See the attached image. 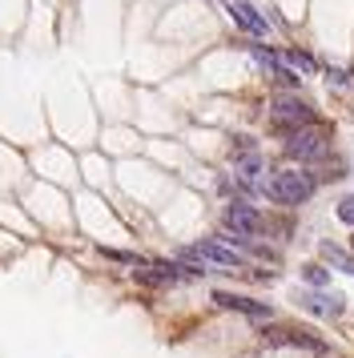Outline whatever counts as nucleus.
<instances>
[{
	"label": "nucleus",
	"mask_w": 354,
	"mask_h": 358,
	"mask_svg": "<svg viewBox=\"0 0 354 358\" xmlns=\"http://www.w3.org/2000/svg\"><path fill=\"white\" fill-rule=\"evenodd\" d=\"M290 61L298 69H314V57H306V52H290Z\"/></svg>",
	"instance_id": "nucleus-13"
},
{
	"label": "nucleus",
	"mask_w": 354,
	"mask_h": 358,
	"mask_svg": "<svg viewBox=\"0 0 354 358\" xmlns=\"http://www.w3.org/2000/svg\"><path fill=\"white\" fill-rule=\"evenodd\" d=\"M229 13H234V20H238V24L246 29V33H254V36H266V20L257 17V8H254V4H246V0H238V4L229 8Z\"/></svg>",
	"instance_id": "nucleus-9"
},
{
	"label": "nucleus",
	"mask_w": 354,
	"mask_h": 358,
	"mask_svg": "<svg viewBox=\"0 0 354 358\" xmlns=\"http://www.w3.org/2000/svg\"><path fill=\"white\" fill-rule=\"evenodd\" d=\"M302 278H306V282H310V286H314V290H322V286L330 282V274H326L322 266H314V262H310V266H306V270H302Z\"/></svg>",
	"instance_id": "nucleus-11"
},
{
	"label": "nucleus",
	"mask_w": 354,
	"mask_h": 358,
	"mask_svg": "<svg viewBox=\"0 0 354 358\" xmlns=\"http://www.w3.org/2000/svg\"><path fill=\"white\" fill-rule=\"evenodd\" d=\"M338 217H342L346 226H354V194H346L342 201H338Z\"/></svg>",
	"instance_id": "nucleus-12"
},
{
	"label": "nucleus",
	"mask_w": 354,
	"mask_h": 358,
	"mask_svg": "<svg viewBox=\"0 0 354 358\" xmlns=\"http://www.w3.org/2000/svg\"><path fill=\"white\" fill-rule=\"evenodd\" d=\"M266 194L278 201V206H302L306 197L314 194V178L310 173H298V169H282L266 181Z\"/></svg>",
	"instance_id": "nucleus-1"
},
{
	"label": "nucleus",
	"mask_w": 354,
	"mask_h": 358,
	"mask_svg": "<svg viewBox=\"0 0 354 358\" xmlns=\"http://www.w3.org/2000/svg\"><path fill=\"white\" fill-rule=\"evenodd\" d=\"M225 229L238 234L234 242H246V238H257V234L266 229V222H262V213H257L250 201H229V206H225Z\"/></svg>",
	"instance_id": "nucleus-4"
},
{
	"label": "nucleus",
	"mask_w": 354,
	"mask_h": 358,
	"mask_svg": "<svg viewBox=\"0 0 354 358\" xmlns=\"http://www.w3.org/2000/svg\"><path fill=\"white\" fill-rule=\"evenodd\" d=\"M351 245H354V242H351Z\"/></svg>",
	"instance_id": "nucleus-14"
},
{
	"label": "nucleus",
	"mask_w": 354,
	"mask_h": 358,
	"mask_svg": "<svg viewBox=\"0 0 354 358\" xmlns=\"http://www.w3.org/2000/svg\"><path fill=\"white\" fill-rule=\"evenodd\" d=\"M294 302H298V306H306V310H314V314H326V318H334V314H342V310H346V302H342V298H330V294H310V290L294 294Z\"/></svg>",
	"instance_id": "nucleus-6"
},
{
	"label": "nucleus",
	"mask_w": 354,
	"mask_h": 358,
	"mask_svg": "<svg viewBox=\"0 0 354 358\" xmlns=\"http://www.w3.org/2000/svg\"><path fill=\"white\" fill-rule=\"evenodd\" d=\"M213 302L225 310H241V314H250V318H270V306L266 302H250V298H238V294H213Z\"/></svg>",
	"instance_id": "nucleus-7"
},
{
	"label": "nucleus",
	"mask_w": 354,
	"mask_h": 358,
	"mask_svg": "<svg viewBox=\"0 0 354 358\" xmlns=\"http://www.w3.org/2000/svg\"><path fill=\"white\" fill-rule=\"evenodd\" d=\"M322 258H326V262H334L338 270H346V274H354V258H346V254H342V250H338L334 242H322Z\"/></svg>",
	"instance_id": "nucleus-10"
},
{
	"label": "nucleus",
	"mask_w": 354,
	"mask_h": 358,
	"mask_svg": "<svg viewBox=\"0 0 354 358\" xmlns=\"http://www.w3.org/2000/svg\"><path fill=\"white\" fill-rule=\"evenodd\" d=\"M330 153V129L326 125H306V129L286 137V157L294 162H318Z\"/></svg>",
	"instance_id": "nucleus-2"
},
{
	"label": "nucleus",
	"mask_w": 354,
	"mask_h": 358,
	"mask_svg": "<svg viewBox=\"0 0 354 358\" xmlns=\"http://www.w3.org/2000/svg\"><path fill=\"white\" fill-rule=\"evenodd\" d=\"M270 346H302V350H322V338L314 334H302V330H270L266 334Z\"/></svg>",
	"instance_id": "nucleus-8"
},
{
	"label": "nucleus",
	"mask_w": 354,
	"mask_h": 358,
	"mask_svg": "<svg viewBox=\"0 0 354 358\" xmlns=\"http://www.w3.org/2000/svg\"><path fill=\"white\" fill-rule=\"evenodd\" d=\"M270 117H274V125L286 129V133H298V129H306V125H314V109H310L298 93H278L274 105H270Z\"/></svg>",
	"instance_id": "nucleus-3"
},
{
	"label": "nucleus",
	"mask_w": 354,
	"mask_h": 358,
	"mask_svg": "<svg viewBox=\"0 0 354 358\" xmlns=\"http://www.w3.org/2000/svg\"><path fill=\"white\" fill-rule=\"evenodd\" d=\"M185 258L218 262V266H241V262H246L238 250H229V245H222V242H197V245H190V250H185Z\"/></svg>",
	"instance_id": "nucleus-5"
}]
</instances>
